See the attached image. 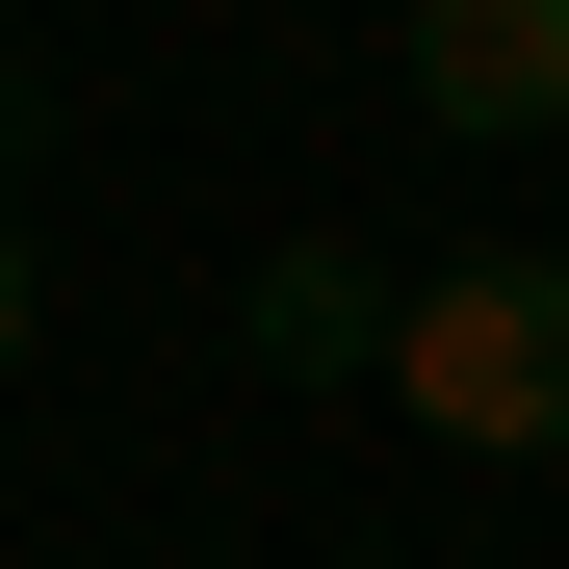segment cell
Wrapping results in <instances>:
<instances>
[{
  "mask_svg": "<svg viewBox=\"0 0 569 569\" xmlns=\"http://www.w3.org/2000/svg\"><path fill=\"white\" fill-rule=\"evenodd\" d=\"M337 569H415V543H337Z\"/></svg>",
  "mask_w": 569,
  "mask_h": 569,
  "instance_id": "5b68a950",
  "label": "cell"
},
{
  "mask_svg": "<svg viewBox=\"0 0 569 569\" xmlns=\"http://www.w3.org/2000/svg\"><path fill=\"white\" fill-rule=\"evenodd\" d=\"M389 311H415V284H362V233H284L233 284V362H259V389H389Z\"/></svg>",
  "mask_w": 569,
  "mask_h": 569,
  "instance_id": "3957f363",
  "label": "cell"
},
{
  "mask_svg": "<svg viewBox=\"0 0 569 569\" xmlns=\"http://www.w3.org/2000/svg\"><path fill=\"white\" fill-rule=\"evenodd\" d=\"M389 389H415L466 466H569V259H415Z\"/></svg>",
  "mask_w": 569,
  "mask_h": 569,
  "instance_id": "6da1fadb",
  "label": "cell"
},
{
  "mask_svg": "<svg viewBox=\"0 0 569 569\" xmlns=\"http://www.w3.org/2000/svg\"><path fill=\"white\" fill-rule=\"evenodd\" d=\"M0 362H27V233H0Z\"/></svg>",
  "mask_w": 569,
  "mask_h": 569,
  "instance_id": "277c9868",
  "label": "cell"
},
{
  "mask_svg": "<svg viewBox=\"0 0 569 569\" xmlns=\"http://www.w3.org/2000/svg\"><path fill=\"white\" fill-rule=\"evenodd\" d=\"M415 104L466 130V156H518V130H569V0H415Z\"/></svg>",
  "mask_w": 569,
  "mask_h": 569,
  "instance_id": "7a4b0ae2",
  "label": "cell"
}]
</instances>
